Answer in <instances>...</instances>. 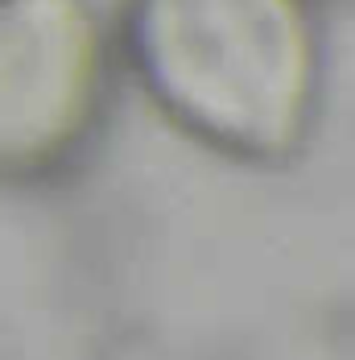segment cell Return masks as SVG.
I'll return each instance as SVG.
<instances>
[{"label": "cell", "instance_id": "6da1fadb", "mask_svg": "<svg viewBox=\"0 0 355 360\" xmlns=\"http://www.w3.org/2000/svg\"><path fill=\"white\" fill-rule=\"evenodd\" d=\"M116 58L178 133L244 166H281L322 100L314 0H120Z\"/></svg>", "mask_w": 355, "mask_h": 360}, {"label": "cell", "instance_id": "7a4b0ae2", "mask_svg": "<svg viewBox=\"0 0 355 360\" xmlns=\"http://www.w3.org/2000/svg\"><path fill=\"white\" fill-rule=\"evenodd\" d=\"M116 71L95 0H0V186L54 179L91 145Z\"/></svg>", "mask_w": 355, "mask_h": 360}, {"label": "cell", "instance_id": "3957f363", "mask_svg": "<svg viewBox=\"0 0 355 360\" xmlns=\"http://www.w3.org/2000/svg\"><path fill=\"white\" fill-rule=\"evenodd\" d=\"M95 4H100V8H107V13H116V4H120V0H95Z\"/></svg>", "mask_w": 355, "mask_h": 360}]
</instances>
